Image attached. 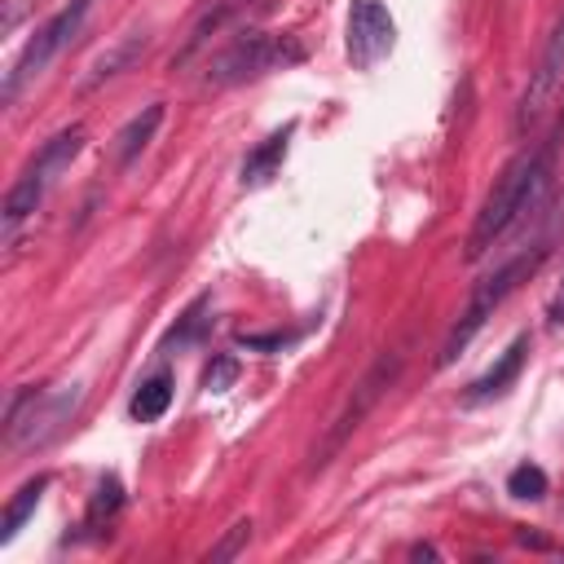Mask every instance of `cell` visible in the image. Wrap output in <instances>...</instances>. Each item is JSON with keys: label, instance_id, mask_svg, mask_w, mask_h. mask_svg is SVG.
<instances>
[{"label": "cell", "instance_id": "6da1fadb", "mask_svg": "<svg viewBox=\"0 0 564 564\" xmlns=\"http://www.w3.org/2000/svg\"><path fill=\"white\" fill-rule=\"evenodd\" d=\"M551 172H555V137L542 141V145L520 150V154L502 167V176L494 181L489 198L480 203V212H476V220H471L467 260H480V256L542 198V189L551 185Z\"/></svg>", "mask_w": 564, "mask_h": 564}, {"label": "cell", "instance_id": "7a4b0ae2", "mask_svg": "<svg viewBox=\"0 0 564 564\" xmlns=\"http://www.w3.org/2000/svg\"><path fill=\"white\" fill-rule=\"evenodd\" d=\"M308 57L304 40L291 35V31H260V26H247L238 35H229V44H220L212 57H207V84L212 88H234V84H247V79H260L269 70H286V66H300Z\"/></svg>", "mask_w": 564, "mask_h": 564}, {"label": "cell", "instance_id": "3957f363", "mask_svg": "<svg viewBox=\"0 0 564 564\" xmlns=\"http://www.w3.org/2000/svg\"><path fill=\"white\" fill-rule=\"evenodd\" d=\"M546 260V247L542 242H533V247H524V251H516L511 260H502L498 269H489L476 286H471V295H467V304H463V313H458V322H454V330L445 335V344H441V366H449L476 335H480V326L502 308V300L520 286V282H529L533 273H538V264Z\"/></svg>", "mask_w": 564, "mask_h": 564}, {"label": "cell", "instance_id": "277c9868", "mask_svg": "<svg viewBox=\"0 0 564 564\" xmlns=\"http://www.w3.org/2000/svg\"><path fill=\"white\" fill-rule=\"evenodd\" d=\"M79 397H84L79 383H62V388H44V392H35V388L13 392L9 410H4V449L26 454V449L48 445L75 419Z\"/></svg>", "mask_w": 564, "mask_h": 564}, {"label": "cell", "instance_id": "5b68a950", "mask_svg": "<svg viewBox=\"0 0 564 564\" xmlns=\"http://www.w3.org/2000/svg\"><path fill=\"white\" fill-rule=\"evenodd\" d=\"M84 123H70V128H57L40 150H35V159L22 167V176L9 185V194H4V207H0V220H4V229H18L26 216H35V207L44 203V194H48V185L79 159V150H84Z\"/></svg>", "mask_w": 564, "mask_h": 564}, {"label": "cell", "instance_id": "8992f818", "mask_svg": "<svg viewBox=\"0 0 564 564\" xmlns=\"http://www.w3.org/2000/svg\"><path fill=\"white\" fill-rule=\"evenodd\" d=\"M401 366H405V352L401 348H388V352H379L375 361H370V370L357 379V388L348 392V401H344V410L330 419V427H326V436H322V445L313 449V463H308V471H322L344 445H348V436L366 423V414L383 401V392L397 383V375H401Z\"/></svg>", "mask_w": 564, "mask_h": 564}, {"label": "cell", "instance_id": "52a82bcc", "mask_svg": "<svg viewBox=\"0 0 564 564\" xmlns=\"http://www.w3.org/2000/svg\"><path fill=\"white\" fill-rule=\"evenodd\" d=\"M93 4H97V0H70V4H62L44 26H35V35H31L26 48L18 53V62L4 70V106H13L18 93H22V84H31L35 75H44V66L79 35V26H84V18H88Z\"/></svg>", "mask_w": 564, "mask_h": 564}, {"label": "cell", "instance_id": "ba28073f", "mask_svg": "<svg viewBox=\"0 0 564 564\" xmlns=\"http://www.w3.org/2000/svg\"><path fill=\"white\" fill-rule=\"evenodd\" d=\"M560 88H564V13H560V22L551 26V35H546V44H542V57H538V66L529 70V84H524V93H520V101H516V119H511L516 137H529V132L542 123V115L551 110V101H555Z\"/></svg>", "mask_w": 564, "mask_h": 564}, {"label": "cell", "instance_id": "9c48e42d", "mask_svg": "<svg viewBox=\"0 0 564 564\" xmlns=\"http://www.w3.org/2000/svg\"><path fill=\"white\" fill-rule=\"evenodd\" d=\"M397 40V22L379 0H352L348 4V62L357 70L379 66L392 53Z\"/></svg>", "mask_w": 564, "mask_h": 564}, {"label": "cell", "instance_id": "30bf717a", "mask_svg": "<svg viewBox=\"0 0 564 564\" xmlns=\"http://www.w3.org/2000/svg\"><path fill=\"white\" fill-rule=\"evenodd\" d=\"M291 137H295V123H282V128H273L264 141H256V145L247 150V159L238 163V185H242V189L269 185V181L282 172V159H286V150H291Z\"/></svg>", "mask_w": 564, "mask_h": 564}, {"label": "cell", "instance_id": "8fae6325", "mask_svg": "<svg viewBox=\"0 0 564 564\" xmlns=\"http://www.w3.org/2000/svg\"><path fill=\"white\" fill-rule=\"evenodd\" d=\"M524 357H529V335H516L502 352H498V361L480 375V379H471L467 383V405H485V401H494V397H502L516 379H520V370H524Z\"/></svg>", "mask_w": 564, "mask_h": 564}, {"label": "cell", "instance_id": "7c38bea8", "mask_svg": "<svg viewBox=\"0 0 564 564\" xmlns=\"http://www.w3.org/2000/svg\"><path fill=\"white\" fill-rule=\"evenodd\" d=\"M159 123H163V101H150V106H141L119 132H115V145H110V154H115V163L119 167H132L137 159H141V150L154 141V132H159Z\"/></svg>", "mask_w": 564, "mask_h": 564}, {"label": "cell", "instance_id": "4fadbf2b", "mask_svg": "<svg viewBox=\"0 0 564 564\" xmlns=\"http://www.w3.org/2000/svg\"><path fill=\"white\" fill-rule=\"evenodd\" d=\"M238 9H242V0H212V4H207V9L194 18V26H189L185 44L176 48L172 70H176V66H189V62H194V57L207 48V40H212V35H220V26H225V22H229Z\"/></svg>", "mask_w": 564, "mask_h": 564}, {"label": "cell", "instance_id": "5bb4252c", "mask_svg": "<svg viewBox=\"0 0 564 564\" xmlns=\"http://www.w3.org/2000/svg\"><path fill=\"white\" fill-rule=\"evenodd\" d=\"M145 48H150V35L145 31H132V35H123L119 44H110L93 66H88V75H84V88H97V84H106V79H115V75H123L128 66H137L141 57H145Z\"/></svg>", "mask_w": 564, "mask_h": 564}, {"label": "cell", "instance_id": "9a60e30c", "mask_svg": "<svg viewBox=\"0 0 564 564\" xmlns=\"http://www.w3.org/2000/svg\"><path fill=\"white\" fill-rule=\"evenodd\" d=\"M212 330V295H194L189 300V308L176 317V326L163 335V352H181V348H194V344H203V335Z\"/></svg>", "mask_w": 564, "mask_h": 564}, {"label": "cell", "instance_id": "2e32d148", "mask_svg": "<svg viewBox=\"0 0 564 564\" xmlns=\"http://www.w3.org/2000/svg\"><path fill=\"white\" fill-rule=\"evenodd\" d=\"M48 485H53V476L40 471V476H31V480L9 498V507H4V516H0V542H4V546H9V542L22 533V524L35 516V507H40V498H44Z\"/></svg>", "mask_w": 564, "mask_h": 564}, {"label": "cell", "instance_id": "e0dca14e", "mask_svg": "<svg viewBox=\"0 0 564 564\" xmlns=\"http://www.w3.org/2000/svg\"><path fill=\"white\" fill-rule=\"evenodd\" d=\"M172 375L167 370H159V375H150L137 392H132V401H128V414L137 419V423H159L163 414H167V405H172Z\"/></svg>", "mask_w": 564, "mask_h": 564}, {"label": "cell", "instance_id": "ac0fdd59", "mask_svg": "<svg viewBox=\"0 0 564 564\" xmlns=\"http://www.w3.org/2000/svg\"><path fill=\"white\" fill-rule=\"evenodd\" d=\"M119 507H123V485H119V476H101L97 489H93V498H88L84 529H88V533H101L106 524H115Z\"/></svg>", "mask_w": 564, "mask_h": 564}, {"label": "cell", "instance_id": "d6986e66", "mask_svg": "<svg viewBox=\"0 0 564 564\" xmlns=\"http://www.w3.org/2000/svg\"><path fill=\"white\" fill-rule=\"evenodd\" d=\"M546 489H551V480H546V471L538 463H520L507 476V494L520 498V502H538V498H546Z\"/></svg>", "mask_w": 564, "mask_h": 564}, {"label": "cell", "instance_id": "ffe728a7", "mask_svg": "<svg viewBox=\"0 0 564 564\" xmlns=\"http://www.w3.org/2000/svg\"><path fill=\"white\" fill-rule=\"evenodd\" d=\"M251 529H256V524H251L247 516H242V520H234V524L225 529V538L207 551V560H212V564H229V560H238V555L247 551V542H251Z\"/></svg>", "mask_w": 564, "mask_h": 564}, {"label": "cell", "instance_id": "44dd1931", "mask_svg": "<svg viewBox=\"0 0 564 564\" xmlns=\"http://www.w3.org/2000/svg\"><path fill=\"white\" fill-rule=\"evenodd\" d=\"M238 379V357L234 352H212V361L203 366V392H225Z\"/></svg>", "mask_w": 564, "mask_h": 564}, {"label": "cell", "instance_id": "7402d4cb", "mask_svg": "<svg viewBox=\"0 0 564 564\" xmlns=\"http://www.w3.org/2000/svg\"><path fill=\"white\" fill-rule=\"evenodd\" d=\"M291 344V335H242V348H264V352H278V348H286Z\"/></svg>", "mask_w": 564, "mask_h": 564}, {"label": "cell", "instance_id": "603a6c76", "mask_svg": "<svg viewBox=\"0 0 564 564\" xmlns=\"http://www.w3.org/2000/svg\"><path fill=\"white\" fill-rule=\"evenodd\" d=\"M516 542H520V546H533V551H555L542 533H529V529H516Z\"/></svg>", "mask_w": 564, "mask_h": 564}, {"label": "cell", "instance_id": "cb8c5ba5", "mask_svg": "<svg viewBox=\"0 0 564 564\" xmlns=\"http://www.w3.org/2000/svg\"><path fill=\"white\" fill-rule=\"evenodd\" d=\"M18 18H22V0H9V9H4V31H13Z\"/></svg>", "mask_w": 564, "mask_h": 564}, {"label": "cell", "instance_id": "d4e9b609", "mask_svg": "<svg viewBox=\"0 0 564 564\" xmlns=\"http://www.w3.org/2000/svg\"><path fill=\"white\" fill-rule=\"evenodd\" d=\"M410 555H414V560H423V555H427V560H436V546H414Z\"/></svg>", "mask_w": 564, "mask_h": 564}]
</instances>
